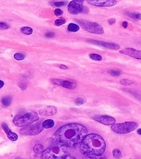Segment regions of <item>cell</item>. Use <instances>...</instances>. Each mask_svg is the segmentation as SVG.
Listing matches in <instances>:
<instances>
[{
    "mask_svg": "<svg viewBox=\"0 0 141 159\" xmlns=\"http://www.w3.org/2000/svg\"><path fill=\"white\" fill-rule=\"evenodd\" d=\"M14 58L15 60L18 61H22L25 58V55L21 53H16L14 56Z\"/></svg>",
    "mask_w": 141,
    "mask_h": 159,
    "instance_id": "cell-25",
    "label": "cell"
},
{
    "mask_svg": "<svg viewBox=\"0 0 141 159\" xmlns=\"http://www.w3.org/2000/svg\"><path fill=\"white\" fill-rule=\"evenodd\" d=\"M129 16H132L133 18H134V19H135L141 20V14L140 13H133L131 15H129Z\"/></svg>",
    "mask_w": 141,
    "mask_h": 159,
    "instance_id": "cell-30",
    "label": "cell"
},
{
    "mask_svg": "<svg viewBox=\"0 0 141 159\" xmlns=\"http://www.w3.org/2000/svg\"><path fill=\"white\" fill-rule=\"evenodd\" d=\"M66 4H67L66 1H59V2H54V5L55 7H60L65 6Z\"/></svg>",
    "mask_w": 141,
    "mask_h": 159,
    "instance_id": "cell-28",
    "label": "cell"
},
{
    "mask_svg": "<svg viewBox=\"0 0 141 159\" xmlns=\"http://www.w3.org/2000/svg\"><path fill=\"white\" fill-rule=\"evenodd\" d=\"M2 129H3L5 132H6L7 138H8L11 141L17 140L18 135L11 131V129L9 128L8 125H7L6 123H3L2 124Z\"/></svg>",
    "mask_w": 141,
    "mask_h": 159,
    "instance_id": "cell-15",
    "label": "cell"
},
{
    "mask_svg": "<svg viewBox=\"0 0 141 159\" xmlns=\"http://www.w3.org/2000/svg\"><path fill=\"white\" fill-rule=\"evenodd\" d=\"M84 29L89 33L97 35H102L104 33L103 28L101 25L96 22H89L87 20H78L77 21Z\"/></svg>",
    "mask_w": 141,
    "mask_h": 159,
    "instance_id": "cell-6",
    "label": "cell"
},
{
    "mask_svg": "<svg viewBox=\"0 0 141 159\" xmlns=\"http://www.w3.org/2000/svg\"><path fill=\"white\" fill-rule=\"evenodd\" d=\"M119 52L129 57L141 60V50H138L131 48H126L124 50H120Z\"/></svg>",
    "mask_w": 141,
    "mask_h": 159,
    "instance_id": "cell-12",
    "label": "cell"
},
{
    "mask_svg": "<svg viewBox=\"0 0 141 159\" xmlns=\"http://www.w3.org/2000/svg\"><path fill=\"white\" fill-rule=\"evenodd\" d=\"M63 14V12L62 10H61L60 9H56L54 11V14L56 16H61Z\"/></svg>",
    "mask_w": 141,
    "mask_h": 159,
    "instance_id": "cell-31",
    "label": "cell"
},
{
    "mask_svg": "<svg viewBox=\"0 0 141 159\" xmlns=\"http://www.w3.org/2000/svg\"><path fill=\"white\" fill-rule=\"evenodd\" d=\"M9 25L6 22H0V29H8Z\"/></svg>",
    "mask_w": 141,
    "mask_h": 159,
    "instance_id": "cell-29",
    "label": "cell"
},
{
    "mask_svg": "<svg viewBox=\"0 0 141 159\" xmlns=\"http://www.w3.org/2000/svg\"><path fill=\"white\" fill-rule=\"evenodd\" d=\"M52 82L55 85L70 89H74L76 88V83L73 81L62 80L60 79H52Z\"/></svg>",
    "mask_w": 141,
    "mask_h": 159,
    "instance_id": "cell-11",
    "label": "cell"
},
{
    "mask_svg": "<svg viewBox=\"0 0 141 159\" xmlns=\"http://www.w3.org/2000/svg\"><path fill=\"white\" fill-rule=\"evenodd\" d=\"M39 119V115L36 112H30L25 114L17 115L13 119L12 122L17 127H23L32 124L33 123L38 121Z\"/></svg>",
    "mask_w": 141,
    "mask_h": 159,
    "instance_id": "cell-4",
    "label": "cell"
},
{
    "mask_svg": "<svg viewBox=\"0 0 141 159\" xmlns=\"http://www.w3.org/2000/svg\"><path fill=\"white\" fill-rule=\"evenodd\" d=\"M43 127L42 124L39 123H36L34 124H31L27 127L20 130V132L24 135L29 136H34L39 134L43 130Z\"/></svg>",
    "mask_w": 141,
    "mask_h": 159,
    "instance_id": "cell-8",
    "label": "cell"
},
{
    "mask_svg": "<svg viewBox=\"0 0 141 159\" xmlns=\"http://www.w3.org/2000/svg\"><path fill=\"white\" fill-rule=\"evenodd\" d=\"M89 58L95 61H101L102 59V56L99 54H97V53H91V54H89Z\"/></svg>",
    "mask_w": 141,
    "mask_h": 159,
    "instance_id": "cell-22",
    "label": "cell"
},
{
    "mask_svg": "<svg viewBox=\"0 0 141 159\" xmlns=\"http://www.w3.org/2000/svg\"><path fill=\"white\" fill-rule=\"evenodd\" d=\"M4 86V82L3 81H2L0 80V89H1Z\"/></svg>",
    "mask_w": 141,
    "mask_h": 159,
    "instance_id": "cell-38",
    "label": "cell"
},
{
    "mask_svg": "<svg viewBox=\"0 0 141 159\" xmlns=\"http://www.w3.org/2000/svg\"><path fill=\"white\" fill-rule=\"evenodd\" d=\"M60 68L61 69H67L68 67L67 66L65 65H60Z\"/></svg>",
    "mask_w": 141,
    "mask_h": 159,
    "instance_id": "cell-37",
    "label": "cell"
},
{
    "mask_svg": "<svg viewBox=\"0 0 141 159\" xmlns=\"http://www.w3.org/2000/svg\"><path fill=\"white\" fill-rule=\"evenodd\" d=\"M108 22L110 25H113L115 24V22H116V20L114 19H111L108 20Z\"/></svg>",
    "mask_w": 141,
    "mask_h": 159,
    "instance_id": "cell-33",
    "label": "cell"
},
{
    "mask_svg": "<svg viewBox=\"0 0 141 159\" xmlns=\"http://www.w3.org/2000/svg\"><path fill=\"white\" fill-rule=\"evenodd\" d=\"M93 119L95 121L105 125H113L116 123V119L109 115H96Z\"/></svg>",
    "mask_w": 141,
    "mask_h": 159,
    "instance_id": "cell-9",
    "label": "cell"
},
{
    "mask_svg": "<svg viewBox=\"0 0 141 159\" xmlns=\"http://www.w3.org/2000/svg\"><path fill=\"white\" fill-rule=\"evenodd\" d=\"M45 147L43 145L39 143V144H36L34 147H33V151L35 153L38 154V155H42L43 153L45 151Z\"/></svg>",
    "mask_w": 141,
    "mask_h": 159,
    "instance_id": "cell-17",
    "label": "cell"
},
{
    "mask_svg": "<svg viewBox=\"0 0 141 159\" xmlns=\"http://www.w3.org/2000/svg\"><path fill=\"white\" fill-rule=\"evenodd\" d=\"M62 159H78V158H76L75 157H73V156H71L69 155H67L66 156H65L64 158H63Z\"/></svg>",
    "mask_w": 141,
    "mask_h": 159,
    "instance_id": "cell-35",
    "label": "cell"
},
{
    "mask_svg": "<svg viewBox=\"0 0 141 159\" xmlns=\"http://www.w3.org/2000/svg\"><path fill=\"white\" fill-rule=\"evenodd\" d=\"M89 42L94 43V44H96L97 45L101 46V47L109 48V49L111 50H119L120 49V46L117 44H114V43L112 42H105V41H99V40H89Z\"/></svg>",
    "mask_w": 141,
    "mask_h": 159,
    "instance_id": "cell-13",
    "label": "cell"
},
{
    "mask_svg": "<svg viewBox=\"0 0 141 159\" xmlns=\"http://www.w3.org/2000/svg\"><path fill=\"white\" fill-rule=\"evenodd\" d=\"M120 83H121L122 84H123V85L124 86H127V85H131V84H133V82H131V80H125V79H124V80H122L121 81H120Z\"/></svg>",
    "mask_w": 141,
    "mask_h": 159,
    "instance_id": "cell-27",
    "label": "cell"
},
{
    "mask_svg": "<svg viewBox=\"0 0 141 159\" xmlns=\"http://www.w3.org/2000/svg\"><path fill=\"white\" fill-rule=\"evenodd\" d=\"M54 121L52 119H47L43 122L42 125L43 129H50V128L53 127L54 126Z\"/></svg>",
    "mask_w": 141,
    "mask_h": 159,
    "instance_id": "cell-16",
    "label": "cell"
},
{
    "mask_svg": "<svg viewBox=\"0 0 141 159\" xmlns=\"http://www.w3.org/2000/svg\"><path fill=\"white\" fill-rule=\"evenodd\" d=\"M87 2L89 5L97 7H112L117 3L114 0H88Z\"/></svg>",
    "mask_w": 141,
    "mask_h": 159,
    "instance_id": "cell-10",
    "label": "cell"
},
{
    "mask_svg": "<svg viewBox=\"0 0 141 159\" xmlns=\"http://www.w3.org/2000/svg\"><path fill=\"white\" fill-rule=\"evenodd\" d=\"M69 153L66 148L58 144H54L46 149L41 155V159H62Z\"/></svg>",
    "mask_w": 141,
    "mask_h": 159,
    "instance_id": "cell-3",
    "label": "cell"
},
{
    "mask_svg": "<svg viewBox=\"0 0 141 159\" xmlns=\"http://www.w3.org/2000/svg\"><path fill=\"white\" fill-rule=\"evenodd\" d=\"M67 28L69 32H76L80 29V27H79V25H78L76 24H74V23H70V24L68 25Z\"/></svg>",
    "mask_w": 141,
    "mask_h": 159,
    "instance_id": "cell-18",
    "label": "cell"
},
{
    "mask_svg": "<svg viewBox=\"0 0 141 159\" xmlns=\"http://www.w3.org/2000/svg\"><path fill=\"white\" fill-rule=\"evenodd\" d=\"M57 108L54 106H47L41 110L39 114L43 116H51L56 114Z\"/></svg>",
    "mask_w": 141,
    "mask_h": 159,
    "instance_id": "cell-14",
    "label": "cell"
},
{
    "mask_svg": "<svg viewBox=\"0 0 141 159\" xmlns=\"http://www.w3.org/2000/svg\"><path fill=\"white\" fill-rule=\"evenodd\" d=\"M12 99L10 97H4L1 99V103L6 107H9L11 104Z\"/></svg>",
    "mask_w": 141,
    "mask_h": 159,
    "instance_id": "cell-19",
    "label": "cell"
},
{
    "mask_svg": "<svg viewBox=\"0 0 141 159\" xmlns=\"http://www.w3.org/2000/svg\"><path fill=\"white\" fill-rule=\"evenodd\" d=\"M20 32L24 35H30L32 34L33 29L32 27H23L20 29Z\"/></svg>",
    "mask_w": 141,
    "mask_h": 159,
    "instance_id": "cell-20",
    "label": "cell"
},
{
    "mask_svg": "<svg viewBox=\"0 0 141 159\" xmlns=\"http://www.w3.org/2000/svg\"><path fill=\"white\" fill-rule=\"evenodd\" d=\"M106 149L103 138L96 134L86 135L80 144V151L87 157L93 159L102 155Z\"/></svg>",
    "mask_w": 141,
    "mask_h": 159,
    "instance_id": "cell-2",
    "label": "cell"
},
{
    "mask_svg": "<svg viewBox=\"0 0 141 159\" xmlns=\"http://www.w3.org/2000/svg\"><path fill=\"white\" fill-rule=\"evenodd\" d=\"M137 133H138V134L141 136V129H138L137 130Z\"/></svg>",
    "mask_w": 141,
    "mask_h": 159,
    "instance_id": "cell-39",
    "label": "cell"
},
{
    "mask_svg": "<svg viewBox=\"0 0 141 159\" xmlns=\"http://www.w3.org/2000/svg\"><path fill=\"white\" fill-rule=\"evenodd\" d=\"M138 128L136 122L126 121L122 123H115L111 126V130L116 134H125L134 131Z\"/></svg>",
    "mask_w": 141,
    "mask_h": 159,
    "instance_id": "cell-5",
    "label": "cell"
},
{
    "mask_svg": "<svg viewBox=\"0 0 141 159\" xmlns=\"http://www.w3.org/2000/svg\"><path fill=\"white\" fill-rule=\"evenodd\" d=\"M93 159H107V158H106V156H105V155H100L99 156H97V157L94 158Z\"/></svg>",
    "mask_w": 141,
    "mask_h": 159,
    "instance_id": "cell-34",
    "label": "cell"
},
{
    "mask_svg": "<svg viewBox=\"0 0 141 159\" xmlns=\"http://www.w3.org/2000/svg\"><path fill=\"white\" fill-rule=\"evenodd\" d=\"M109 73L112 76H118L122 74V72L120 70H111L109 72Z\"/></svg>",
    "mask_w": 141,
    "mask_h": 159,
    "instance_id": "cell-24",
    "label": "cell"
},
{
    "mask_svg": "<svg viewBox=\"0 0 141 159\" xmlns=\"http://www.w3.org/2000/svg\"><path fill=\"white\" fill-rule=\"evenodd\" d=\"M66 22V20L63 19V18H61V19H57L54 22V24L56 25V26H60L61 25L65 24Z\"/></svg>",
    "mask_w": 141,
    "mask_h": 159,
    "instance_id": "cell-23",
    "label": "cell"
},
{
    "mask_svg": "<svg viewBox=\"0 0 141 159\" xmlns=\"http://www.w3.org/2000/svg\"><path fill=\"white\" fill-rule=\"evenodd\" d=\"M84 102H85L84 99L81 98V97H78V98H77L75 100V104L77 105V106H80V105L83 104Z\"/></svg>",
    "mask_w": 141,
    "mask_h": 159,
    "instance_id": "cell-26",
    "label": "cell"
},
{
    "mask_svg": "<svg viewBox=\"0 0 141 159\" xmlns=\"http://www.w3.org/2000/svg\"><path fill=\"white\" fill-rule=\"evenodd\" d=\"M112 154H113L114 157L117 159H120L123 157L122 153L118 149H114L113 151H112Z\"/></svg>",
    "mask_w": 141,
    "mask_h": 159,
    "instance_id": "cell-21",
    "label": "cell"
},
{
    "mask_svg": "<svg viewBox=\"0 0 141 159\" xmlns=\"http://www.w3.org/2000/svg\"><path fill=\"white\" fill-rule=\"evenodd\" d=\"M55 36V34L53 32H48L45 34V37H47L48 38H52Z\"/></svg>",
    "mask_w": 141,
    "mask_h": 159,
    "instance_id": "cell-32",
    "label": "cell"
},
{
    "mask_svg": "<svg viewBox=\"0 0 141 159\" xmlns=\"http://www.w3.org/2000/svg\"><path fill=\"white\" fill-rule=\"evenodd\" d=\"M122 26L124 28H127L128 27V22H124L122 23Z\"/></svg>",
    "mask_w": 141,
    "mask_h": 159,
    "instance_id": "cell-36",
    "label": "cell"
},
{
    "mask_svg": "<svg viewBox=\"0 0 141 159\" xmlns=\"http://www.w3.org/2000/svg\"><path fill=\"white\" fill-rule=\"evenodd\" d=\"M88 133V129L83 125L67 124L56 130L52 136V140L54 144L65 147H76L80 144Z\"/></svg>",
    "mask_w": 141,
    "mask_h": 159,
    "instance_id": "cell-1",
    "label": "cell"
},
{
    "mask_svg": "<svg viewBox=\"0 0 141 159\" xmlns=\"http://www.w3.org/2000/svg\"><path fill=\"white\" fill-rule=\"evenodd\" d=\"M84 1L81 0H74L71 1L68 4V11L70 14L73 15H76L79 13L86 12L87 9L86 7L84 6Z\"/></svg>",
    "mask_w": 141,
    "mask_h": 159,
    "instance_id": "cell-7",
    "label": "cell"
}]
</instances>
